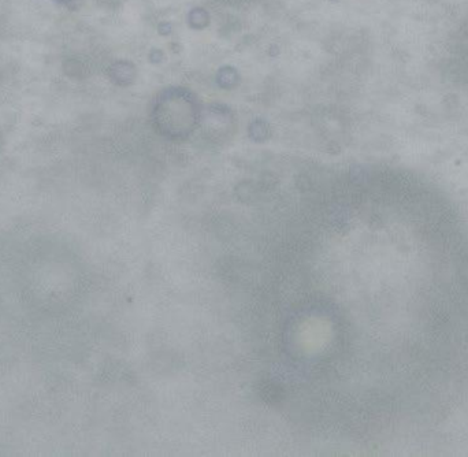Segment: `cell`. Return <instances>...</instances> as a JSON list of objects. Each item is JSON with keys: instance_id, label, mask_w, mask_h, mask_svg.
Returning a JSON list of instances; mask_svg holds the SVG:
<instances>
[{"instance_id": "obj_4", "label": "cell", "mask_w": 468, "mask_h": 457, "mask_svg": "<svg viewBox=\"0 0 468 457\" xmlns=\"http://www.w3.org/2000/svg\"><path fill=\"white\" fill-rule=\"evenodd\" d=\"M162 58H163V53L159 49H154L152 52L149 53V60L152 63H159V62H162Z\"/></svg>"}, {"instance_id": "obj_2", "label": "cell", "mask_w": 468, "mask_h": 457, "mask_svg": "<svg viewBox=\"0 0 468 457\" xmlns=\"http://www.w3.org/2000/svg\"><path fill=\"white\" fill-rule=\"evenodd\" d=\"M188 22H189V26L195 27V29H202L206 27L210 22V15L208 12L202 7H196L189 12L188 16Z\"/></svg>"}, {"instance_id": "obj_1", "label": "cell", "mask_w": 468, "mask_h": 457, "mask_svg": "<svg viewBox=\"0 0 468 457\" xmlns=\"http://www.w3.org/2000/svg\"><path fill=\"white\" fill-rule=\"evenodd\" d=\"M238 73L233 69V67H222L219 70L218 74H217V84H218L222 89H232L234 86L238 84Z\"/></svg>"}, {"instance_id": "obj_5", "label": "cell", "mask_w": 468, "mask_h": 457, "mask_svg": "<svg viewBox=\"0 0 468 457\" xmlns=\"http://www.w3.org/2000/svg\"><path fill=\"white\" fill-rule=\"evenodd\" d=\"M158 30L162 36H167L169 33H171V25L169 22H162L158 27Z\"/></svg>"}, {"instance_id": "obj_3", "label": "cell", "mask_w": 468, "mask_h": 457, "mask_svg": "<svg viewBox=\"0 0 468 457\" xmlns=\"http://www.w3.org/2000/svg\"><path fill=\"white\" fill-rule=\"evenodd\" d=\"M249 133L255 140H261L267 136V126L266 122H263L260 119L253 121L249 128Z\"/></svg>"}]
</instances>
